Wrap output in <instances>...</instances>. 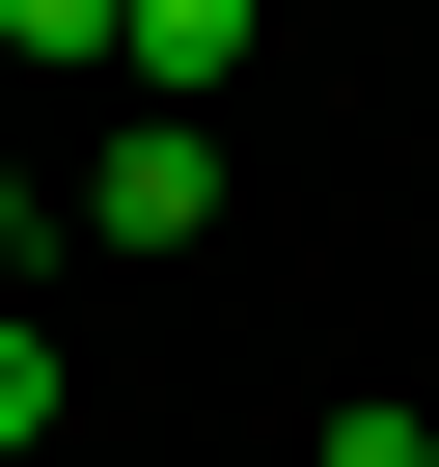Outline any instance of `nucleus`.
Segmentation results:
<instances>
[{"label": "nucleus", "instance_id": "nucleus-6", "mask_svg": "<svg viewBox=\"0 0 439 467\" xmlns=\"http://www.w3.org/2000/svg\"><path fill=\"white\" fill-rule=\"evenodd\" d=\"M0 275H28V165H0Z\"/></svg>", "mask_w": 439, "mask_h": 467}, {"label": "nucleus", "instance_id": "nucleus-1", "mask_svg": "<svg viewBox=\"0 0 439 467\" xmlns=\"http://www.w3.org/2000/svg\"><path fill=\"white\" fill-rule=\"evenodd\" d=\"M83 220H110V248H220V138H192V110H138V138L83 165Z\"/></svg>", "mask_w": 439, "mask_h": 467}, {"label": "nucleus", "instance_id": "nucleus-4", "mask_svg": "<svg viewBox=\"0 0 439 467\" xmlns=\"http://www.w3.org/2000/svg\"><path fill=\"white\" fill-rule=\"evenodd\" d=\"M0 28H28V56H110V28H138V0H0Z\"/></svg>", "mask_w": 439, "mask_h": 467}, {"label": "nucleus", "instance_id": "nucleus-2", "mask_svg": "<svg viewBox=\"0 0 439 467\" xmlns=\"http://www.w3.org/2000/svg\"><path fill=\"white\" fill-rule=\"evenodd\" d=\"M110 56H138V110H192V138H220V56H248V0H138Z\"/></svg>", "mask_w": 439, "mask_h": 467}, {"label": "nucleus", "instance_id": "nucleus-5", "mask_svg": "<svg viewBox=\"0 0 439 467\" xmlns=\"http://www.w3.org/2000/svg\"><path fill=\"white\" fill-rule=\"evenodd\" d=\"M28 440H56V358H28V330H0V467H28Z\"/></svg>", "mask_w": 439, "mask_h": 467}, {"label": "nucleus", "instance_id": "nucleus-3", "mask_svg": "<svg viewBox=\"0 0 439 467\" xmlns=\"http://www.w3.org/2000/svg\"><path fill=\"white\" fill-rule=\"evenodd\" d=\"M302 467H439V440H412V412H384V385H357V412H330V440H302Z\"/></svg>", "mask_w": 439, "mask_h": 467}]
</instances>
